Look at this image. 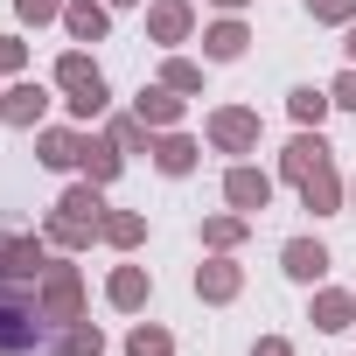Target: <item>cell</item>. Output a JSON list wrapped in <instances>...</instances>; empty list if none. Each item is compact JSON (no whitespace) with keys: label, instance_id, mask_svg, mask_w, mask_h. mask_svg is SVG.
I'll return each instance as SVG.
<instances>
[{"label":"cell","instance_id":"cell-1","mask_svg":"<svg viewBox=\"0 0 356 356\" xmlns=\"http://www.w3.org/2000/svg\"><path fill=\"white\" fill-rule=\"evenodd\" d=\"M56 328L42 321L35 280H0V356H49Z\"/></svg>","mask_w":356,"mask_h":356},{"label":"cell","instance_id":"cell-2","mask_svg":"<svg viewBox=\"0 0 356 356\" xmlns=\"http://www.w3.org/2000/svg\"><path fill=\"white\" fill-rule=\"evenodd\" d=\"M105 189L98 182H70L63 196H56V210L42 217V238L56 245V252H84V245H98V224H105Z\"/></svg>","mask_w":356,"mask_h":356},{"label":"cell","instance_id":"cell-3","mask_svg":"<svg viewBox=\"0 0 356 356\" xmlns=\"http://www.w3.org/2000/svg\"><path fill=\"white\" fill-rule=\"evenodd\" d=\"M56 91H63V105H70L77 126L105 119V105H112V84H105V70L91 63V49H63V56H56Z\"/></svg>","mask_w":356,"mask_h":356},{"label":"cell","instance_id":"cell-4","mask_svg":"<svg viewBox=\"0 0 356 356\" xmlns=\"http://www.w3.org/2000/svg\"><path fill=\"white\" fill-rule=\"evenodd\" d=\"M35 300H42V321L63 335L70 321H84V273H77L70 259H49L42 280H35Z\"/></svg>","mask_w":356,"mask_h":356},{"label":"cell","instance_id":"cell-5","mask_svg":"<svg viewBox=\"0 0 356 356\" xmlns=\"http://www.w3.org/2000/svg\"><path fill=\"white\" fill-rule=\"evenodd\" d=\"M203 133H210V147H217V154H259V133H266V126H259V112H252V105H217Z\"/></svg>","mask_w":356,"mask_h":356},{"label":"cell","instance_id":"cell-6","mask_svg":"<svg viewBox=\"0 0 356 356\" xmlns=\"http://www.w3.org/2000/svg\"><path fill=\"white\" fill-rule=\"evenodd\" d=\"M49 238L42 231H0V280H42Z\"/></svg>","mask_w":356,"mask_h":356},{"label":"cell","instance_id":"cell-7","mask_svg":"<svg viewBox=\"0 0 356 356\" xmlns=\"http://www.w3.org/2000/svg\"><path fill=\"white\" fill-rule=\"evenodd\" d=\"M321 168H335V154H328V140H321V126H300L293 140H286V154H280V182H307V175H321Z\"/></svg>","mask_w":356,"mask_h":356},{"label":"cell","instance_id":"cell-8","mask_svg":"<svg viewBox=\"0 0 356 356\" xmlns=\"http://www.w3.org/2000/svg\"><path fill=\"white\" fill-rule=\"evenodd\" d=\"M147 42L154 49L196 42V8H189V0H147Z\"/></svg>","mask_w":356,"mask_h":356},{"label":"cell","instance_id":"cell-9","mask_svg":"<svg viewBox=\"0 0 356 356\" xmlns=\"http://www.w3.org/2000/svg\"><path fill=\"white\" fill-rule=\"evenodd\" d=\"M238 293H245V266H238L231 252H210V259L196 266V300H203V307H231Z\"/></svg>","mask_w":356,"mask_h":356},{"label":"cell","instance_id":"cell-10","mask_svg":"<svg viewBox=\"0 0 356 356\" xmlns=\"http://www.w3.org/2000/svg\"><path fill=\"white\" fill-rule=\"evenodd\" d=\"M0 119H8L15 133H35V126L49 119V84H35V77H15L8 91H0Z\"/></svg>","mask_w":356,"mask_h":356},{"label":"cell","instance_id":"cell-11","mask_svg":"<svg viewBox=\"0 0 356 356\" xmlns=\"http://www.w3.org/2000/svg\"><path fill=\"white\" fill-rule=\"evenodd\" d=\"M224 203L245 210V217H259V210L273 203V175L252 168V161H231V168H224Z\"/></svg>","mask_w":356,"mask_h":356},{"label":"cell","instance_id":"cell-12","mask_svg":"<svg viewBox=\"0 0 356 356\" xmlns=\"http://www.w3.org/2000/svg\"><path fill=\"white\" fill-rule=\"evenodd\" d=\"M35 161L56 168V175H70L84 161V126H35Z\"/></svg>","mask_w":356,"mask_h":356},{"label":"cell","instance_id":"cell-13","mask_svg":"<svg viewBox=\"0 0 356 356\" xmlns=\"http://www.w3.org/2000/svg\"><path fill=\"white\" fill-rule=\"evenodd\" d=\"M280 273L300 280V286H321V280H328V245H321V238H286V245H280Z\"/></svg>","mask_w":356,"mask_h":356},{"label":"cell","instance_id":"cell-14","mask_svg":"<svg viewBox=\"0 0 356 356\" xmlns=\"http://www.w3.org/2000/svg\"><path fill=\"white\" fill-rule=\"evenodd\" d=\"M133 112H140L154 133H175V126H182V112H189V98L168 91V84H140V91H133Z\"/></svg>","mask_w":356,"mask_h":356},{"label":"cell","instance_id":"cell-15","mask_svg":"<svg viewBox=\"0 0 356 356\" xmlns=\"http://www.w3.org/2000/svg\"><path fill=\"white\" fill-rule=\"evenodd\" d=\"M196 161H203V147L175 126V133H154V168L168 175V182H182V175H196Z\"/></svg>","mask_w":356,"mask_h":356},{"label":"cell","instance_id":"cell-16","mask_svg":"<svg viewBox=\"0 0 356 356\" xmlns=\"http://www.w3.org/2000/svg\"><path fill=\"white\" fill-rule=\"evenodd\" d=\"M105 300H112L119 314H140V307L154 300V273H147V266H112V280H105Z\"/></svg>","mask_w":356,"mask_h":356},{"label":"cell","instance_id":"cell-17","mask_svg":"<svg viewBox=\"0 0 356 356\" xmlns=\"http://www.w3.org/2000/svg\"><path fill=\"white\" fill-rule=\"evenodd\" d=\"M63 35L70 42H105L112 35V8L105 0H63Z\"/></svg>","mask_w":356,"mask_h":356},{"label":"cell","instance_id":"cell-18","mask_svg":"<svg viewBox=\"0 0 356 356\" xmlns=\"http://www.w3.org/2000/svg\"><path fill=\"white\" fill-rule=\"evenodd\" d=\"M77 168H84V182L112 189V182H119V168H126V154L112 147V133H91V126H84V161H77Z\"/></svg>","mask_w":356,"mask_h":356},{"label":"cell","instance_id":"cell-19","mask_svg":"<svg viewBox=\"0 0 356 356\" xmlns=\"http://www.w3.org/2000/svg\"><path fill=\"white\" fill-rule=\"evenodd\" d=\"M245 49H252V29H245L238 15H224V22L203 29V63H238Z\"/></svg>","mask_w":356,"mask_h":356},{"label":"cell","instance_id":"cell-20","mask_svg":"<svg viewBox=\"0 0 356 356\" xmlns=\"http://www.w3.org/2000/svg\"><path fill=\"white\" fill-rule=\"evenodd\" d=\"M307 321H314L321 335H342V328L356 321V293H342V286H314V300H307Z\"/></svg>","mask_w":356,"mask_h":356},{"label":"cell","instance_id":"cell-21","mask_svg":"<svg viewBox=\"0 0 356 356\" xmlns=\"http://www.w3.org/2000/svg\"><path fill=\"white\" fill-rule=\"evenodd\" d=\"M342 203H349V182H342L335 168H321V175H307V182H300V210H314V217H335Z\"/></svg>","mask_w":356,"mask_h":356},{"label":"cell","instance_id":"cell-22","mask_svg":"<svg viewBox=\"0 0 356 356\" xmlns=\"http://www.w3.org/2000/svg\"><path fill=\"white\" fill-rule=\"evenodd\" d=\"M98 245H112V252H140V245H147V217H140V210H105Z\"/></svg>","mask_w":356,"mask_h":356},{"label":"cell","instance_id":"cell-23","mask_svg":"<svg viewBox=\"0 0 356 356\" xmlns=\"http://www.w3.org/2000/svg\"><path fill=\"white\" fill-rule=\"evenodd\" d=\"M252 238V217L245 210H217V217H203V252H238Z\"/></svg>","mask_w":356,"mask_h":356},{"label":"cell","instance_id":"cell-24","mask_svg":"<svg viewBox=\"0 0 356 356\" xmlns=\"http://www.w3.org/2000/svg\"><path fill=\"white\" fill-rule=\"evenodd\" d=\"M286 112H293V126H321L335 112V98H328V84H293L286 91Z\"/></svg>","mask_w":356,"mask_h":356},{"label":"cell","instance_id":"cell-25","mask_svg":"<svg viewBox=\"0 0 356 356\" xmlns=\"http://www.w3.org/2000/svg\"><path fill=\"white\" fill-rule=\"evenodd\" d=\"M105 133H112V147H119V154H154V126H147L140 112H112V119H105Z\"/></svg>","mask_w":356,"mask_h":356},{"label":"cell","instance_id":"cell-26","mask_svg":"<svg viewBox=\"0 0 356 356\" xmlns=\"http://www.w3.org/2000/svg\"><path fill=\"white\" fill-rule=\"evenodd\" d=\"M49 356H105V328H98V321H70Z\"/></svg>","mask_w":356,"mask_h":356},{"label":"cell","instance_id":"cell-27","mask_svg":"<svg viewBox=\"0 0 356 356\" xmlns=\"http://www.w3.org/2000/svg\"><path fill=\"white\" fill-rule=\"evenodd\" d=\"M161 84H168V91H182V98H196V91H203V63L168 49V63H161Z\"/></svg>","mask_w":356,"mask_h":356},{"label":"cell","instance_id":"cell-28","mask_svg":"<svg viewBox=\"0 0 356 356\" xmlns=\"http://www.w3.org/2000/svg\"><path fill=\"white\" fill-rule=\"evenodd\" d=\"M126 356H175V335H168L161 321H133V335H126Z\"/></svg>","mask_w":356,"mask_h":356},{"label":"cell","instance_id":"cell-29","mask_svg":"<svg viewBox=\"0 0 356 356\" xmlns=\"http://www.w3.org/2000/svg\"><path fill=\"white\" fill-rule=\"evenodd\" d=\"M307 15H314L321 29H349V22H356V0H307Z\"/></svg>","mask_w":356,"mask_h":356},{"label":"cell","instance_id":"cell-30","mask_svg":"<svg viewBox=\"0 0 356 356\" xmlns=\"http://www.w3.org/2000/svg\"><path fill=\"white\" fill-rule=\"evenodd\" d=\"M15 15L29 29H42V22H63V0H15Z\"/></svg>","mask_w":356,"mask_h":356},{"label":"cell","instance_id":"cell-31","mask_svg":"<svg viewBox=\"0 0 356 356\" xmlns=\"http://www.w3.org/2000/svg\"><path fill=\"white\" fill-rule=\"evenodd\" d=\"M29 70V42L22 35H0V77H22Z\"/></svg>","mask_w":356,"mask_h":356},{"label":"cell","instance_id":"cell-32","mask_svg":"<svg viewBox=\"0 0 356 356\" xmlns=\"http://www.w3.org/2000/svg\"><path fill=\"white\" fill-rule=\"evenodd\" d=\"M328 98H335V112H356V63H342V77L328 84Z\"/></svg>","mask_w":356,"mask_h":356},{"label":"cell","instance_id":"cell-33","mask_svg":"<svg viewBox=\"0 0 356 356\" xmlns=\"http://www.w3.org/2000/svg\"><path fill=\"white\" fill-rule=\"evenodd\" d=\"M252 356H293V342H286V335H259V342H252Z\"/></svg>","mask_w":356,"mask_h":356},{"label":"cell","instance_id":"cell-34","mask_svg":"<svg viewBox=\"0 0 356 356\" xmlns=\"http://www.w3.org/2000/svg\"><path fill=\"white\" fill-rule=\"evenodd\" d=\"M342 56H349V63H356V22H349V29H342Z\"/></svg>","mask_w":356,"mask_h":356},{"label":"cell","instance_id":"cell-35","mask_svg":"<svg viewBox=\"0 0 356 356\" xmlns=\"http://www.w3.org/2000/svg\"><path fill=\"white\" fill-rule=\"evenodd\" d=\"M210 8H224V15H245V8H252V0H210Z\"/></svg>","mask_w":356,"mask_h":356},{"label":"cell","instance_id":"cell-36","mask_svg":"<svg viewBox=\"0 0 356 356\" xmlns=\"http://www.w3.org/2000/svg\"><path fill=\"white\" fill-rule=\"evenodd\" d=\"M105 8H140V0H105Z\"/></svg>","mask_w":356,"mask_h":356},{"label":"cell","instance_id":"cell-37","mask_svg":"<svg viewBox=\"0 0 356 356\" xmlns=\"http://www.w3.org/2000/svg\"><path fill=\"white\" fill-rule=\"evenodd\" d=\"M349 203H356V175H349Z\"/></svg>","mask_w":356,"mask_h":356},{"label":"cell","instance_id":"cell-38","mask_svg":"<svg viewBox=\"0 0 356 356\" xmlns=\"http://www.w3.org/2000/svg\"><path fill=\"white\" fill-rule=\"evenodd\" d=\"M0 91H8V84H0Z\"/></svg>","mask_w":356,"mask_h":356}]
</instances>
